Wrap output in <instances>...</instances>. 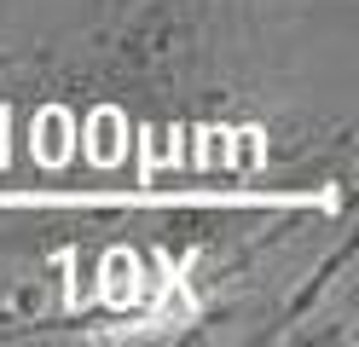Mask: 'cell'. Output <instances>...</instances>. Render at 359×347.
Instances as JSON below:
<instances>
[{
    "label": "cell",
    "instance_id": "cell-1",
    "mask_svg": "<svg viewBox=\"0 0 359 347\" xmlns=\"http://www.w3.org/2000/svg\"><path fill=\"white\" fill-rule=\"evenodd\" d=\"M209 58V6L203 0H140L116 35L104 41V69L122 87L163 93L191 81V69Z\"/></svg>",
    "mask_w": 359,
    "mask_h": 347
}]
</instances>
